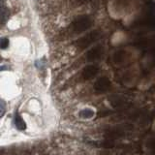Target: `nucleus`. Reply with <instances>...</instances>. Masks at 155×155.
<instances>
[{
	"label": "nucleus",
	"instance_id": "f257e3e1",
	"mask_svg": "<svg viewBox=\"0 0 155 155\" xmlns=\"http://www.w3.org/2000/svg\"><path fill=\"white\" fill-rule=\"evenodd\" d=\"M93 25V21L89 16H79L77 17L71 24L72 30L75 33L84 32Z\"/></svg>",
	"mask_w": 155,
	"mask_h": 155
},
{
	"label": "nucleus",
	"instance_id": "f03ea898",
	"mask_svg": "<svg viewBox=\"0 0 155 155\" xmlns=\"http://www.w3.org/2000/svg\"><path fill=\"white\" fill-rule=\"evenodd\" d=\"M100 37H101V32L98 31V30H94L92 32L85 34V35L82 36L81 38L78 39V40L76 41V43H75V45L78 48L84 50V48H86L87 47H89L91 44H93L94 42H96Z\"/></svg>",
	"mask_w": 155,
	"mask_h": 155
},
{
	"label": "nucleus",
	"instance_id": "7ed1b4c3",
	"mask_svg": "<svg viewBox=\"0 0 155 155\" xmlns=\"http://www.w3.org/2000/svg\"><path fill=\"white\" fill-rule=\"evenodd\" d=\"M104 54V47L102 45L95 46L94 48H90L86 53V59L88 61H96L102 58Z\"/></svg>",
	"mask_w": 155,
	"mask_h": 155
},
{
	"label": "nucleus",
	"instance_id": "20e7f679",
	"mask_svg": "<svg viewBox=\"0 0 155 155\" xmlns=\"http://www.w3.org/2000/svg\"><path fill=\"white\" fill-rule=\"evenodd\" d=\"M110 85H111V82L109 78L101 77L94 84V89L97 92H106L107 90L110 89Z\"/></svg>",
	"mask_w": 155,
	"mask_h": 155
},
{
	"label": "nucleus",
	"instance_id": "39448f33",
	"mask_svg": "<svg viewBox=\"0 0 155 155\" xmlns=\"http://www.w3.org/2000/svg\"><path fill=\"white\" fill-rule=\"evenodd\" d=\"M99 72V68L95 65H88L84 68L82 70V79L84 80H90L92 78H94Z\"/></svg>",
	"mask_w": 155,
	"mask_h": 155
},
{
	"label": "nucleus",
	"instance_id": "423d86ee",
	"mask_svg": "<svg viewBox=\"0 0 155 155\" xmlns=\"http://www.w3.org/2000/svg\"><path fill=\"white\" fill-rule=\"evenodd\" d=\"M14 123H15V126L21 131H23L26 129V124L24 122V120L21 118V116L19 114H16L15 115V118H14Z\"/></svg>",
	"mask_w": 155,
	"mask_h": 155
},
{
	"label": "nucleus",
	"instance_id": "0eeeda50",
	"mask_svg": "<svg viewBox=\"0 0 155 155\" xmlns=\"http://www.w3.org/2000/svg\"><path fill=\"white\" fill-rule=\"evenodd\" d=\"M10 17V12L6 7L0 6V24H4Z\"/></svg>",
	"mask_w": 155,
	"mask_h": 155
},
{
	"label": "nucleus",
	"instance_id": "6e6552de",
	"mask_svg": "<svg viewBox=\"0 0 155 155\" xmlns=\"http://www.w3.org/2000/svg\"><path fill=\"white\" fill-rule=\"evenodd\" d=\"M9 47V40L7 38H0V48L6 50Z\"/></svg>",
	"mask_w": 155,
	"mask_h": 155
},
{
	"label": "nucleus",
	"instance_id": "1a4fd4ad",
	"mask_svg": "<svg viewBox=\"0 0 155 155\" xmlns=\"http://www.w3.org/2000/svg\"><path fill=\"white\" fill-rule=\"evenodd\" d=\"M93 111H92L91 110H82L81 111V115L82 116V117H85V118H89L91 117V116H93Z\"/></svg>",
	"mask_w": 155,
	"mask_h": 155
},
{
	"label": "nucleus",
	"instance_id": "9d476101",
	"mask_svg": "<svg viewBox=\"0 0 155 155\" xmlns=\"http://www.w3.org/2000/svg\"><path fill=\"white\" fill-rule=\"evenodd\" d=\"M5 113V104L2 101H0V116H2Z\"/></svg>",
	"mask_w": 155,
	"mask_h": 155
},
{
	"label": "nucleus",
	"instance_id": "9b49d317",
	"mask_svg": "<svg viewBox=\"0 0 155 155\" xmlns=\"http://www.w3.org/2000/svg\"><path fill=\"white\" fill-rule=\"evenodd\" d=\"M7 67L6 66H0V71H3V70H6Z\"/></svg>",
	"mask_w": 155,
	"mask_h": 155
},
{
	"label": "nucleus",
	"instance_id": "f8f14e48",
	"mask_svg": "<svg viewBox=\"0 0 155 155\" xmlns=\"http://www.w3.org/2000/svg\"><path fill=\"white\" fill-rule=\"evenodd\" d=\"M81 2H86V1H89V0H79Z\"/></svg>",
	"mask_w": 155,
	"mask_h": 155
},
{
	"label": "nucleus",
	"instance_id": "ddd939ff",
	"mask_svg": "<svg viewBox=\"0 0 155 155\" xmlns=\"http://www.w3.org/2000/svg\"><path fill=\"white\" fill-rule=\"evenodd\" d=\"M2 61V58H1V56H0V62H1Z\"/></svg>",
	"mask_w": 155,
	"mask_h": 155
}]
</instances>
